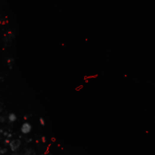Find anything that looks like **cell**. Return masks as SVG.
<instances>
[{
    "instance_id": "9c48e42d",
    "label": "cell",
    "mask_w": 155,
    "mask_h": 155,
    "mask_svg": "<svg viewBox=\"0 0 155 155\" xmlns=\"http://www.w3.org/2000/svg\"><path fill=\"white\" fill-rule=\"evenodd\" d=\"M10 142H11V141H9V139H5V141H4V143L6 144V145H9L10 144Z\"/></svg>"
},
{
    "instance_id": "8992f818",
    "label": "cell",
    "mask_w": 155,
    "mask_h": 155,
    "mask_svg": "<svg viewBox=\"0 0 155 155\" xmlns=\"http://www.w3.org/2000/svg\"><path fill=\"white\" fill-rule=\"evenodd\" d=\"M25 155H36V154H35V152L33 150L29 149V150H27V151H26Z\"/></svg>"
},
{
    "instance_id": "9a60e30c",
    "label": "cell",
    "mask_w": 155,
    "mask_h": 155,
    "mask_svg": "<svg viewBox=\"0 0 155 155\" xmlns=\"http://www.w3.org/2000/svg\"><path fill=\"white\" fill-rule=\"evenodd\" d=\"M40 155H45V154H40Z\"/></svg>"
},
{
    "instance_id": "5b68a950",
    "label": "cell",
    "mask_w": 155,
    "mask_h": 155,
    "mask_svg": "<svg viewBox=\"0 0 155 155\" xmlns=\"http://www.w3.org/2000/svg\"><path fill=\"white\" fill-rule=\"evenodd\" d=\"M7 64L9 65V67L12 68V63L14 62V59H13L12 57H8V58L7 59Z\"/></svg>"
},
{
    "instance_id": "3957f363",
    "label": "cell",
    "mask_w": 155,
    "mask_h": 155,
    "mask_svg": "<svg viewBox=\"0 0 155 155\" xmlns=\"http://www.w3.org/2000/svg\"><path fill=\"white\" fill-rule=\"evenodd\" d=\"M7 119H8V121H9L10 122H16V121H17V115H16V114H14V112H11V114H8Z\"/></svg>"
},
{
    "instance_id": "277c9868",
    "label": "cell",
    "mask_w": 155,
    "mask_h": 155,
    "mask_svg": "<svg viewBox=\"0 0 155 155\" xmlns=\"http://www.w3.org/2000/svg\"><path fill=\"white\" fill-rule=\"evenodd\" d=\"M9 132H10V131H6V132L3 133V136H4L6 139H10V138H12L13 134H12L11 133H9Z\"/></svg>"
},
{
    "instance_id": "6da1fadb",
    "label": "cell",
    "mask_w": 155,
    "mask_h": 155,
    "mask_svg": "<svg viewBox=\"0 0 155 155\" xmlns=\"http://www.w3.org/2000/svg\"><path fill=\"white\" fill-rule=\"evenodd\" d=\"M20 145H21V141L20 139H14L10 142V144H9V147H10V150L13 151V152H17L19 148H20Z\"/></svg>"
},
{
    "instance_id": "ba28073f",
    "label": "cell",
    "mask_w": 155,
    "mask_h": 155,
    "mask_svg": "<svg viewBox=\"0 0 155 155\" xmlns=\"http://www.w3.org/2000/svg\"><path fill=\"white\" fill-rule=\"evenodd\" d=\"M39 120H40V123H41V125H43V126H44V125L46 124V122H45L44 118H42V117H41Z\"/></svg>"
},
{
    "instance_id": "7a4b0ae2",
    "label": "cell",
    "mask_w": 155,
    "mask_h": 155,
    "mask_svg": "<svg viewBox=\"0 0 155 155\" xmlns=\"http://www.w3.org/2000/svg\"><path fill=\"white\" fill-rule=\"evenodd\" d=\"M31 130H32V125L28 122H25L21 125V133L23 134H28L31 132Z\"/></svg>"
},
{
    "instance_id": "5bb4252c",
    "label": "cell",
    "mask_w": 155,
    "mask_h": 155,
    "mask_svg": "<svg viewBox=\"0 0 155 155\" xmlns=\"http://www.w3.org/2000/svg\"><path fill=\"white\" fill-rule=\"evenodd\" d=\"M24 118H25V120H27V119H28V115H25Z\"/></svg>"
},
{
    "instance_id": "52a82bcc",
    "label": "cell",
    "mask_w": 155,
    "mask_h": 155,
    "mask_svg": "<svg viewBox=\"0 0 155 155\" xmlns=\"http://www.w3.org/2000/svg\"><path fill=\"white\" fill-rule=\"evenodd\" d=\"M6 153H7V148L0 149V154H1V155H5Z\"/></svg>"
},
{
    "instance_id": "7c38bea8",
    "label": "cell",
    "mask_w": 155,
    "mask_h": 155,
    "mask_svg": "<svg viewBox=\"0 0 155 155\" xmlns=\"http://www.w3.org/2000/svg\"><path fill=\"white\" fill-rule=\"evenodd\" d=\"M11 155H21V154H19V153H17V152H13Z\"/></svg>"
},
{
    "instance_id": "4fadbf2b",
    "label": "cell",
    "mask_w": 155,
    "mask_h": 155,
    "mask_svg": "<svg viewBox=\"0 0 155 155\" xmlns=\"http://www.w3.org/2000/svg\"><path fill=\"white\" fill-rule=\"evenodd\" d=\"M26 142H27V143H31V142H32V139H27Z\"/></svg>"
},
{
    "instance_id": "8fae6325",
    "label": "cell",
    "mask_w": 155,
    "mask_h": 155,
    "mask_svg": "<svg viewBox=\"0 0 155 155\" xmlns=\"http://www.w3.org/2000/svg\"><path fill=\"white\" fill-rule=\"evenodd\" d=\"M46 137L45 136H43V137H42V142H43V143H46Z\"/></svg>"
},
{
    "instance_id": "30bf717a",
    "label": "cell",
    "mask_w": 155,
    "mask_h": 155,
    "mask_svg": "<svg viewBox=\"0 0 155 155\" xmlns=\"http://www.w3.org/2000/svg\"><path fill=\"white\" fill-rule=\"evenodd\" d=\"M0 121H1V122H5V116L4 115L0 116Z\"/></svg>"
}]
</instances>
